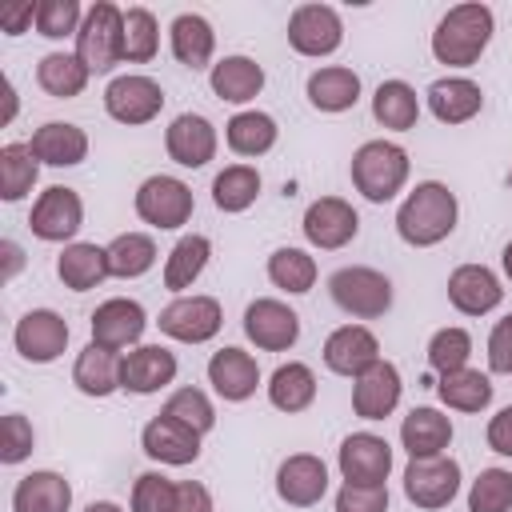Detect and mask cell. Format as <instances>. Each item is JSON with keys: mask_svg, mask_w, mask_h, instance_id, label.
I'll list each match as a JSON object with an SVG mask.
<instances>
[{"mask_svg": "<svg viewBox=\"0 0 512 512\" xmlns=\"http://www.w3.org/2000/svg\"><path fill=\"white\" fill-rule=\"evenodd\" d=\"M288 44L296 56L320 60L344 44V20L332 4H296L288 16Z\"/></svg>", "mask_w": 512, "mask_h": 512, "instance_id": "cell-10", "label": "cell"}, {"mask_svg": "<svg viewBox=\"0 0 512 512\" xmlns=\"http://www.w3.org/2000/svg\"><path fill=\"white\" fill-rule=\"evenodd\" d=\"M84 512H124V508H120V504H112V500H92Z\"/></svg>", "mask_w": 512, "mask_h": 512, "instance_id": "cell-58", "label": "cell"}, {"mask_svg": "<svg viewBox=\"0 0 512 512\" xmlns=\"http://www.w3.org/2000/svg\"><path fill=\"white\" fill-rule=\"evenodd\" d=\"M32 24H36V4H16V8L0 12V28H4V36H24Z\"/></svg>", "mask_w": 512, "mask_h": 512, "instance_id": "cell-55", "label": "cell"}, {"mask_svg": "<svg viewBox=\"0 0 512 512\" xmlns=\"http://www.w3.org/2000/svg\"><path fill=\"white\" fill-rule=\"evenodd\" d=\"M492 392L496 388L480 368H456V372H444L436 380V396L452 412H484L492 404Z\"/></svg>", "mask_w": 512, "mask_h": 512, "instance_id": "cell-39", "label": "cell"}, {"mask_svg": "<svg viewBox=\"0 0 512 512\" xmlns=\"http://www.w3.org/2000/svg\"><path fill=\"white\" fill-rule=\"evenodd\" d=\"M316 256H308L304 248H276L272 256H268V280L280 288V292H288V296H304V292H312V284H316Z\"/></svg>", "mask_w": 512, "mask_h": 512, "instance_id": "cell-43", "label": "cell"}, {"mask_svg": "<svg viewBox=\"0 0 512 512\" xmlns=\"http://www.w3.org/2000/svg\"><path fill=\"white\" fill-rule=\"evenodd\" d=\"M80 24H84L80 0H40L36 4V32L44 40H68V36L76 40Z\"/></svg>", "mask_w": 512, "mask_h": 512, "instance_id": "cell-48", "label": "cell"}, {"mask_svg": "<svg viewBox=\"0 0 512 512\" xmlns=\"http://www.w3.org/2000/svg\"><path fill=\"white\" fill-rule=\"evenodd\" d=\"M328 492V464L312 452H292L276 468V496L288 508H312Z\"/></svg>", "mask_w": 512, "mask_h": 512, "instance_id": "cell-18", "label": "cell"}, {"mask_svg": "<svg viewBox=\"0 0 512 512\" xmlns=\"http://www.w3.org/2000/svg\"><path fill=\"white\" fill-rule=\"evenodd\" d=\"M372 120L388 132H408L420 120V96L408 80H380L372 92Z\"/></svg>", "mask_w": 512, "mask_h": 512, "instance_id": "cell-35", "label": "cell"}, {"mask_svg": "<svg viewBox=\"0 0 512 512\" xmlns=\"http://www.w3.org/2000/svg\"><path fill=\"white\" fill-rule=\"evenodd\" d=\"M304 96H308V104L316 112H328V116L348 112L360 100V76L352 68H344V64H324V68L308 72Z\"/></svg>", "mask_w": 512, "mask_h": 512, "instance_id": "cell-27", "label": "cell"}, {"mask_svg": "<svg viewBox=\"0 0 512 512\" xmlns=\"http://www.w3.org/2000/svg\"><path fill=\"white\" fill-rule=\"evenodd\" d=\"M172 504H176V480H168L164 472H140L136 476L128 512H172Z\"/></svg>", "mask_w": 512, "mask_h": 512, "instance_id": "cell-49", "label": "cell"}, {"mask_svg": "<svg viewBox=\"0 0 512 512\" xmlns=\"http://www.w3.org/2000/svg\"><path fill=\"white\" fill-rule=\"evenodd\" d=\"M260 172L252 164H228L216 172L212 180V204L224 212V216H236V212H248L260 196Z\"/></svg>", "mask_w": 512, "mask_h": 512, "instance_id": "cell-40", "label": "cell"}, {"mask_svg": "<svg viewBox=\"0 0 512 512\" xmlns=\"http://www.w3.org/2000/svg\"><path fill=\"white\" fill-rule=\"evenodd\" d=\"M160 108H164V88L144 72L112 76L108 88H104V112L116 124H128V128L152 124L160 116Z\"/></svg>", "mask_w": 512, "mask_h": 512, "instance_id": "cell-8", "label": "cell"}, {"mask_svg": "<svg viewBox=\"0 0 512 512\" xmlns=\"http://www.w3.org/2000/svg\"><path fill=\"white\" fill-rule=\"evenodd\" d=\"M320 356H324V368H328V372L356 380L360 372H368V368L380 360V340H376L372 328H364V324H340L336 332H328Z\"/></svg>", "mask_w": 512, "mask_h": 512, "instance_id": "cell-21", "label": "cell"}, {"mask_svg": "<svg viewBox=\"0 0 512 512\" xmlns=\"http://www.w3.org/2000/svg\"><path fill=\"white\" fill-rule=\"evenodd\" d=\"M216 128L208 116L200 112H180L168 128H164V148H168V160L180 164V168H204L208 160H216Z\"/></svg>", "mask_w": 512, "mask_h": 512, "instance_id": "cell-19", "label": "cell"}, {"mask_svg": "<svg viewBox=\"0 0 512 512\" xmlns=\"http://www.w3.org/2000/svg\"><path fill=\"white\" fill-rule=\"evenodd\" d=\"M160 52V24L148 8H124V60L148 64Z\"/></svg>", "mask_w": 512, "mask_h": 512, "instance_id": "cell-46", "label": "cell"}, {"mask_svg": "<svg viewBox=\"0 0 512 512\" xmlns=\"http://www.w3.org/2000/svg\"><path fill=\"white\" fill-rule=\"evenodd\" d=\"M208 260H212V240H208L204 232L180 236V240L172 244L168 260H164V288H168V292L192 288V284L200 280V272L208 268Z\"/></svg>", "mask_w": 512, "mask_h": 512, "instance_id": "cell-37", "label": "cell"}, {"mask_svg": "<svg viewBox=\"0 0 512 512\" xmlns=\"http://www.w3.org/2000/svg\"><path fill=\"white\" fill-rule=\"evenodd\" d=\"M68 336H72L68 320L60 312H52V308H32L12 328V344H16V352L28 364H52V360H60L64 348H68Z\"/></svg>", "mask_w": 512, "mask_h": 512, "instance_id": "cell-14", "label": "cell"}, {"mask_svg": "<svg viewBox=\"0 0 512 512\" xmlns=\"http://www.w3.org/2000/svg\"><path fill=\"white\" fill-rule=\"evenodd\" d=\"M68 508H72V484L52 468H36L20 476L12 488V512H68Z\"/></svg>", "mask_w": 512, "mask_h": 512, "instance_id": "cell-29", "label": "cell"}, {"mask_svg": "<svg viewBox=\"0 0 512 512\" xmlns=\"http://www.w3.org/2000/svg\"><path fill=\"white\" fill-rule=\"evenodd\" d=\"M32 444H36V432L28 424V416L20 412H8L4 424H0V464H20L32 456Z\"/></svg>", "mask_w": 512, "mask_h": 512, "instance_id": "cell-50", "label": "cell"}, {"mask_svg": "<svg viewBox=\"0 0 512 512\" xmlns=\"http://www.w3.org/2000/svg\"><path fill=\"white\" fill-rule=\"evenodd\" d=\"M80 224H84V200L68 184L44 188L36 196V204H32V216H28L32 236L44 240V244H72V236L80 232Z\"/></svg>", "mask_w": 512, "mask_h": 512, "instance_id": "cell-11", "label": "cell"}, {"mask_svg": "<svg viewBox=\"0 0 512 512\" xmlns=\"http://www.w3.org/2000/svg\"><path fill=\"white\" fill-rule=\"evenodd\" d=\"M88 68L80 64L76 52H48L36 64V84L52 96V100H76L88 88Z\"/></svg>", "mask_w": 512, "mask_h": 512, "instance_id": "cell-38", "label": "cell"}, {"mask_svg": "<svg viewBox=\"0 0 512 512\" xmlns=\"http://www.w3.org/2000/svg\"><path fill=\"white\" fill-rule=\"evenodd\" d=\"M136 216L148 224V228H160V232H176L192 220V188L180 180V176H168V172H156L148 176L140 188H136V200H132Z\"/></svg>", "mask_w": 512, "mask_h": 512, "instance_id": "cell-6", "label": "cell"}, {"mask_svg": "<svg viewBox=\"0 0 512 512\" xmlns=\"http://www.w3.org/2000/svg\"><path fill=\"white\" fill-rule=\"evenodd\" d=\"M120 360L124 352H112V348H100V344H84L76 352V364H72V384L80 396H92V400H104L112 392H120Z\"/></svg>", "mask_w": 512, "mask_h": 512, "instance_id": "cell-28", "label": "cell"}, {"mask_svg": "<svg viewBox=\"0 0 512 512\" xmlns=\"http://www.w3.org/2000/svg\"><path fill=\"white\" fill-rule=\"evenodd\" d=\"M208 384L224 404H244L260 388V364L252 352L228 344L208 356Z\"/></svg>", "mask_w": 512, "mask_h": 512, "instance_id": "cell-22", "label": "cell"}, {"mask_svg": "<svg viewBox=\"0 0 512 512\" xmlns=\"http://www.w3.org/2000/svg\"><path fill=\"white\" fill-rule=\"evenodd\" d=\"M168 44H172V56L176 64L200 72L212 64V52H216V32L212 24L200 16V12H180L172 24H168Z\"/></svg>", "mask_w": 512, "mask_h": 512, "instance_id": "cell-30", "label": "cell"}, {"mask_svg": "<svg viewBox=\"0 0 512 512\" xmlns=\"http://www.w3.org/2000/svg\"><path fill=\"white\" fill-rule=\"evenodd\" d=\"M0 252H4V280H12V276L24 268V248H20L16 240H4Z\"/></svg>", "mask_w": 512, "mask_h": 512, "instance_id": "cell-56", "label": "cell"}, {"mask_svg": "<svg viewBox=\"0 0 512 512\" xmlns=\"http://www.w3.org/2000/svg\"><path fill=\"white\" fill-rule=\"evenodd\" d=\"M484 440H488V448H492L496 456H508V460H512V404L500 408V412L488 420Z\"/></svg>", "mask_w": 512, "mask_h": 512, "instance_id": "cell-54", "label": "cell"}, {"mask_svg": "<svg viewBox=\"0 0 512 512\" xmlns=\"http://www.w3.org/2000/svg\"><path fill=\"white\" fill-rule=\"evenodd\" d=\"M500 268H504V276L512 280V240L504 244V252H500Z\"/></svg>", "mask_w": 512, "mask_h": 512, "instance_id": "cell-59", "label": "cell"}, {"mask_svg": "<svg viewBox=\"0 0 512 512\" xmlns=\"http://www.w3.org/2000/svg\"><path fill=\"white\" fill-rule=\"evenodd\" d=\"M56 276L64 288L72 292H88V288H100L112 272H108V252L100 244H88V240H72L64 244V252L56 256Z\"/></svg>", "mask_w": 512, "mask_h": 512, "instance_id": "cell-32", "label": "cell"}, {"mask_svg": "<svg viewBox=\"0 0 512 512\" xmlns=\"http://www.w3.org/2000/svg\"><path fill=\"white\" fill-rule=\"evenodd\" d=\"M468 512H512V472L484 468L468 488Z\"/></svg>", "mask_w": 512, "mask_h": 512, "instance_id": "cell-47", "label": "cell"}, {"mask_svg": "<svg viewBox=\"0 0 512 512\" xmlns=\"http://www.w3.org/2000/svg\"><path fill=\"white\" fill-rule=\"evenodd\" d=\"M424 356H428V368H432L436 376L456 372V368H468V360H472V336H468V328H456V324L436 328V332L428 336Z\"/></svg>", "mask_w": 512, "mask_h": 512, "instance_id": "cell-44", "label": "cell"}, {"mask_svg": "<svg viewBox=\"0 0 512 512\" xmlns=\"http://www.w3.org/2000/svg\"><path fill=\"white\" fill-rule=\"evenodd\" d=\"M424 100H428V112L440 124H468L484 108V88L468 76H440V80L428 84Z\"/></svg>", "mask_w": 512, "mask_h": 512, "instance_id": "cell-25", "label": "cell"}, {"mask_svg": "<svg viewBox=\"0 0 512 512\" xmlns=\"http://www.w3.org/2000/svg\"><path fill=\"white\" fill-rule=\"evenodd\" d=\"M144 328H148V312L140 300H128V296H112V300L96 304V312L88 316L92 344L112 348V352H132L140 344Z\"/></svg>", "mask_w": 512, "mask_h": 512, "instance_id": "cell-13", "label": "cell"}, {"mask_svg": "<svg viewBox=\"0 0 512 512\" xmlns=\"http://www.w3.org/2000/svg\"><path fill=\"white\" fill-rule=\"evenodd\" d=\"M336 512H388V484H340Z\"/></svg>", "mask_w": 512, "mask_h": 512, "instance_id": "cell-51", "label": "cell"}, {"mask_svg": "<svg viewBox=\"0 0 512 512\" xmlns=\"http://www.w3.org/2000/svg\"><path fill=\"white\" fill-rule=\"evenodd\" d=\"M336 468L344 484H384L392 472V444L376 432H352L336 448Z\"/></svg>", "mask_w": 512, "mask_h": 512, "instance_id": "cell-16", "label": "cell"}, {"mask_svg": "<svg viewBox=\"0 0 512 512\" xmlns=\"http://www.w3.org/2000/svg\"><path fill=\"white\" fill-rule=\"evenodd\" d=\"M492 32H496V16L488 4L480 0L452 4L432 28V56L436 64H448V68H472L492 44Z\"/></svg>", "mask_w": 512, "mask_h": 512, "instance_id": "cell-2", "label": "cell"}, {"mask_svg": "<svg viewBox=\"0 0 512 512\" xmlns=\"http://www.w3.org/2000/svg\"><path fill=\"white\" fill-rule=\"evenodd\" d=\"M276 140H280V128H276V120H272L268 112H260V108H244V112H236V116L224 124V144H228L236 156H244V160H256V156L272 152Z\"/></svg>", "mask_w": 512, "mask_h": 512, "instance_id": "cell-34", "label": "cell"}, {"mask_svg": "<svg viewBox=\"0 0 512 512\" xmlns=\"http://www.w3.org/2000/svg\"><path fill=\"white\" fill-rule=\"evenodd\" d=\"M4 96H8V116H4V124L16 116V88H12V80H4Z\"/></svg>", "mask_w": 512, "mask_h": 512, "instance_id": "cell-57", "label": "cell"}, {"mask_svg": "<svg viewBox=\"0 0 512 512\" xmlns=\"http://www.w3.org/2000/svg\"><path fill=\"white\" fill-rule=\"evenodd\" d=\"M28 148L48 168H76L80 160H88V132L72 120H48L32 132Z\"/></svg>", "mask_w": 512, "mask_h": 512, "instance_id": "cell-26", "label": "cell"}, {"mask_svg": "<svg viewBox=\"0 0 512 512\" xmlns=\"http://www.w3.org/2000/svg\"><path fill=\"white\" fill-rule=\"evenodd\" d=\"M400 444L408 456H440L452 444V420L440 408L420 404L400 420Z\"/></svg>", "mask_w": 512, "mask_h": 512, "instance_id": "cell-33", "label": "cell"}, {"mask_svg": "<svg viewBox=\"0 0 512 512\" xmlns=\"http://www.w3.org/2000/svg\"><path fill=\"white\" fill-rule=\"evenodd\" d=\"M208 84L224 104H248V100H256L264 92V68L252 56L236 52V56H224V60L212 64Z\"/></svg>", "mask_w": 512, "mask_h": 512, "instance_id": "cell-31", "label": "cell"}, {"mask_svg": "<svg viewBox=\"0 0 512 512\" xmlns=\"http://www.w3.org/2000/svg\"><path fill=\"white\" fill-rule=\"evenodd\" d=\"M80 64L92 76L112 72L116 64H124V8L112 0H96L84 8V24L76 32V48Z\"/></svg>", "mask_w": 512, "mask_h": 512, "instance_id": "cell-4", "label": "cell"}, {"mask_svg": "<svg viewBox=\"0 0 512 512\" xmlns=\"http://www.w3.org/2000/svg\"><path fill=\"white\" fill-rule=\"evenodd\" d=\"M460 204L456 192L440 180H420L396 208V232L408 248H436L456 232Z\"/></svg>", "mask_w": 512, "mask_h": 512, "instance_id": "cell-1", "label": "cell"}, {"mask_svg": "<svg viewBox=\"0 0 512 512\" xmlns=\"http://www.w3.org/2000/svg\"><path fill=\"white\" fill-rule=\"evenodd\" d=\"M300 232H304V240H308L312 248L336 252V248H344V244L356 240L360 216H356V208H352L344 196H316V200L304 208Z\"/></svg>", "mask_w": 512, "mask_h": 512, "instance_id": "cell-12", "label": "cell"}, {"mask_svg": "<svg viewBox=\"0 0 512 512\" xmlns=\"http://www.w3.org/2000/svg\"><path fill=\"white\" fill-rule=\"evenodd\" d=\"M172 512H216L212 508V492L200 480H176V504Z\"/></svg>", "mask_w": 512, "mask_h": 512, "instance_id": "cell-53", "label": "cell"}, {"mask_svg": "<svg viewBox=\"0 0 512 512\" xmlns=\"http://www.w3.org/2000/svg\"><path fill=\"white\" fill-rule=\"evenodd\" d=\"M316 400V372L304 360H288L268 376V404L296 416L304 408H312Z\"/></svg>", "mask_w": 512, "mask_h": 512, "instance_id": "cell-36", "label": "cell"}, {"mask_svg": "<svg viewBox=\"0 0 512 512\" xmlns=\"http://www.w3.org/2000/svg\"><path fill=\"white\" fill-rule=\"evenodd\" d=\"M504 180H508V192H512V168H508V176H504Z\"/></svg>", "mask_w": 512, "mask_h": 512, "instance_id": "cell-60", "label": "cell"}, {"mask_svg": "<svg viewBox=\"0 0 512 512\" xmlns=\"http://www.w3.org/2000/svg\"><path fill=\"white\" fill-rule=\"evenodd\" d=\"M36 176H40V160L32 156L28 144L12 140L0 148V200H8V204L24 200L36 188Z\"/></svg>", "mask_w": 512, "mask_h": 512, "instance_id": "cell-42", "label": "cell"}, {"mask_svg": "<svg viewBox=\"0 0 512 512\" xmlns=\"http://www.w3.org/2000/svg\"><path fill=\"white\" fill-rule=\"evenodd\" d=\"M328 296L352 320H380L392 308V280L368 264H344L328 276Z\"/></svg>", "mask_w": 512, "mask_h": 512, "instance_id": "cell-5", "label": "cell"}, {"mask_svg": "<svg viewBox=\"0 0 512 512\" xmlns=\"http://www.w3.org/2000/svg\"><path fill=\"white\" fill-rule=\"evenodd\" d=\"M488 368L496 376H512V316L496 320L488 332Z\"/></svg>", "mask_w": 512, "mask_h": 512, "instance_id": "cell-52", "label": "cell"}, {"mask_svg": "<svg viewBox=\"0 0 512 512\" xmlns=\"http://www.w3.org/2000/svg\"><path fill=\"white\" fill-rule=\"evenodd\" d=\"M140 448L148 460L168 464V468H184V464L200 460V436L172 416H152L140 428Z\"/></svg>", "mask_w": 512, "mask_h": 512, "instance_id": "cell-24", "label": "cell"}, {"mask_svg": "<svg viewBox=\"0 0 512 512\" xmlns=\"http://www.w3.org/2000/svg\"><path fill=\"white\" fill-rule=\"evenodd\" d=\"M408 168H412L408 164V152L396 140H364L352 152L348 176H352V188L368 204H388V200H396L404 192Z\"/></svg>", "mask_w": 512, "mask_h": 512, "instance_id": "cell-3", "label": "cell"}, {"mask_svg": "<svg viewBox=\"0 0 512 512\" xmlns=\"http://www.w3.org/2000/svg\"><path fill=\"white\" fill-rule=\"evenodd\" d=\"M400 392H404L400 368H396L392 360H376L368 372H360V376L352 380V412H356L360 420H368V424H372V420H384V416L396 412Z\"/></svg>", "mask_w": 512, "mask_h": 512, "instance_id": "cell-23", "label": "cell"}, {"mask_svg": "<svg viewBox=\"0 0 512 512\" xmlns=\"http://www.w3.org/2000/svg\"><path fill=\"white\" fill-rule=\"evenodd\" d=\"M108 252V272L116 280H140L156 264V240L148 232H120L104 244Z\"/></svg>", "mask_w": 512, "mask_h": 512, "instance_id": "cell-41", "label": "cell"}, {"mask_svg": "<svg viewBox=\"0 0 512 512\" xmlns=\"http://www.w3.org/2000/svg\"><path fill=\"white\" fill-rule=\"evenodd\" d=\"M244 336L260 348V352H288L300 340V316L276 300V296H260L244 308Z\"/></svg>", "mask_w": 512, "mask_h": 512, "instance_id": "cell-15", "label": "cell"}, {"mask_svg": "<svg viewBox=\"0 0 512 512\" xmlns=\"http://www.w3.org/2000/svg\"><path fill=\"white\" fill-rule=\"evenodd\" d=\"M156 324L164 336H172L180 344H208L224 328V308L216 296L192 292V296H176L172 304H164Z\"/></svg>", "mask_w": 512, "mask_h": 512, "instance_id": "cell-9", "label": "cell"}, {"mask_svg": "<svg viewBox=\"0 0 512 512\" xmlns=\"http://www.w3.org/2000/svg\"><path fill=\"white\" fill-rule=\"evenodd\" d=\"M504 300V284L488 264H460L448 276V304L460 316H488Z\"/></svg>", "mask_w": 512, "mask_h": 512, "instance_id": "cell-20", "label": "cell"}, {"mask_svg": "<svg viewBox=\"0 0 512 512\" xmlns=\"http://www.w3.org/2000/svg\"><path fill=\"white\" fill-rule=\"evenodd\" d=\"M176 372H180L176 352H168L164 344H136L120 360V388L132 396H152V392L168 388L176 380Z\"/></svg>", "mask_w": 512, "mask_h": 512, "instance_id": "cell-17", "label": "cell"}, {"mask_svg": "<svg viewBox=\"0 0 512 512\" xmlns=\"http://www.w3.org/2000/svg\"><path fill=\"white\" fill-rule=\"evenodd\" d=\"M404 496L408 504L424 512H440L460 496V464L440 452V456H408L404 468Z\"/></svg>", "mask_w": 512, "mask_h": 512, "instance_id": "cell-7", "label": "cell"}, {"mask_svg": "<svg viewBox=\"0 0 512 512\" xmlns=\"http://www.w3.org/2000/svg\"><path fill=\"white\" fill-rule=\"evenodd\" d=\"M160 416L180 420V424L192 428L196 436H208V432L216 428V408H212V400H208L204 388H176V392L164 400Z\"/></svg>", "mask_w": 512, "mask_h": 512, "instance_id": "cell-45", "label": "cell"}]
</instances>
